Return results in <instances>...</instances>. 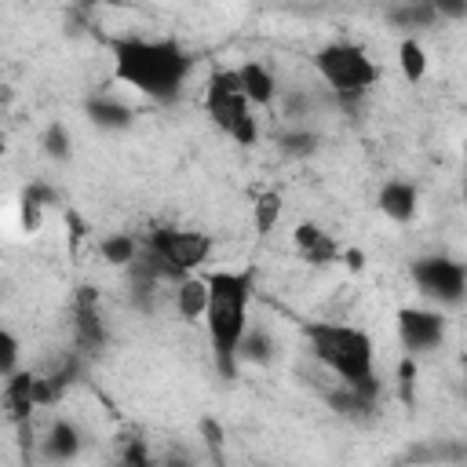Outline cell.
I'll return each mask as SVG.
<instances>
[{
	"label": "cell",
	"mask_w": 467,
	"mask_h": 467,
	"mask_svg": "<svg viewBox=\"0 0 467 467\" xmlns=\"http://www.w3.org/2000/svg\"><path fill=\"white\" fill-rule=\"evenodd\" d=\"M339 263L347 266V270H365V252L361 248H343V255H339Z\"/></svg>",
	"instance_id": "28"
},
{
	"label": "cell",
	"mask_w": 467,
	"mask_h": 467,
	"mask_svg": "<svg viewBox=\"0 0 467 467\" xmlns=\"http://www.w3.org/2000/svg\"><path fill=\"white\" fill-rule=\"evenodd\" d=\"M281 212H285L281 193H277V190H263V193L255 197V204H252V226H255V234H259V237L274 234L277 223H281Z\"/></svg>",
	"instance_id": "15"
},
{
	"label": "cell",
	"mask_w": 467,
	"mask_h": 467,
	"mask_svg": "<svg viewBox=\"0 0 467 467\" xmlns=\"http://www.w3.org/2000/svg\"><path fill=\"white\" fill-rule=\"evenodd\" d=\"M292 244H296L299 259L310 263V266H328V263H339V255H343V248L336 244V237L325 234L317 223H299L292 230Z\"/></svg>",
	"instance_id": "9"
},
{
	"label": "cell",
	"mask_w": 467,
	"mask_h": 467,
	"mask_svg": "<svg viewBox=\"0 0 467 467\" xmlns=\"http://www.w3.org/2000/svg\"><path fill=\"white\" fill-rule=\"evenodd\" d=\"M113 80L146 95L150 102H175L186 88V77L193 69L190 51L179 40H153V36H113Z\"/></svg>",
	"instance_id": "1"
},
{
	"label": "cell",
	"mask_w": 467,
	"mask_h": 467,
	"mask_svg": "<svg viewBox=\"0 0 467 467\" xmlns=\"http://www.w3.org/2000/svg\"><path fill=\"white\" fill-rule=\"evenodd\" d=\"M241 358L244 361H270V336L248 328L244 339H241Z\"/></svg>",
	"instance_id": "23"
},
{
	"label": "cell",
	"mask_w": 467,
	"mask_h": 467,
	"mask_svg": "<svg viewBox=\"0 0 467 467\" xmlns=\"http://www.w3.org/2000/svg\"><path fill=\"white\" fill-rule=\"evenodd\" d=\"M201 438L215 449V456H219V449H223V427H219V420H212V416H204L201 420Z\"/></svg>",
	"instance_id": "26"
},
{
	"label": "cell",
	"mask_w": 467,
	"mask_h": 467,
	"mask_svg": "<svg viewBox=\"0 0 467 467\" xmlns=\"http://www.w3.org/2000/svg\"><path fill=\"white\" fill-rule=\"evenodd\" d=\"M463 161H467V146H463Z\"/></svg>",
	"instance_id": "30"
},
{
	"label": "cell",
	"mask_w": 467,
	"mask_h": 467,
	"mask_svg": "<svg viewBox=\"0 0 467 467\" xmlns=\"http://www.w3.org/2000/svg\"><path fill=\"white\" fill-rule=\"evenodd\" d=\"M139 252H142V244H139L131 234H109V237L99 241V255H102V263H109V266H131Z\"/></svg>",
	"instance_id": "16"
},
{
	"label": "cell",
	"mask_w": 467,
	"mask_h": 467,
	"mask_svg": "<svg viewBox=\"0 0 467 467\" xmlns=\"http://www.w3.org/2000/svg\"><path fill=\"white\" fill-rule=\"evenodd\" d=\"M463 197H467V179H463Z\"/></svg>",
	"instance_id": "29"
},
{
	"label": "cell",
	"mask_w": 467,
	"mask_h": 467,
	"mask_svg": "<svg viewBox=\"0 0 467 467\" xmlns=\"http://www.w3.org/2000/svg\"><path fill=\"white\" fill-rule=\"evenodd\" d=\"M398 69H401V77H405L409 84H420V80L427 77V51H423L420 40L405 36V40L398 44Z\"/></svg>",
	"instance_id": "18"
},
{
	"label": "cell",
	"mask_w": 467,
	"mask_h": 467,
	"mask_svg": "<svg viewBox=\"0 0 467 467\" xmlns=\"http://www.w3.org/2000/svg\"><path fill=\"white\" fill-rule=\"evenodd\" d=\"M434 11L438 18H467V0H434Z\"/></svg>",
	"instance_id": "27"
},
{
	"label": "cell",
	"mask_w": 467,
	"mask_h": 467,
	"mask_svg": "<svg viewBox=\"0 0 467 467\" xmlns=\"http://www.w3.org/2000/svg\"><path fill=\"white\" fill-rule=\"evenodd\" d=\"M40 146H44V153H47V157H55V161H66V157H69V131H66V124L51 120V124L44 128V139H40Z\"/></svg>",
	"instance_id": "21"
},
{
	"label": "cell",
	"mask_w": 467,
	"mask_h": 467,
	"mask_svg": "<svg viewBox=\"0 0 467 467\" xmlns=\"http://www.w3.org/2000/svg\"><path fill=\"white\" fill-rule=\"evenodd\" d=\"M84 4H99V0H84Z\"/></svg>",
	"instance_id": "31"
},
{
	"label": "cell",
	"mask_w": 467,
	"mask_h": 467,
	"mask_svg": "<svg viewBox=\"0 0 467 467\" xmlns=\"http://www.w3.org/2000/svg\"><path fill=\"white\" fill-rule=\"evenodd\" d=\"M18 350H22L18 336H15L11 328H0V376H4V379H7L11 372H18Z\"/></svg>",
	"instance_id": "22"
},
{
	"label": "cell",
	"mask_w": 467,
	"mask_h": 467,
	"mask_svg": "<svg viewBox=\"0 0 467 467\" xmlns=\"http://www.w3.org/2000/svg\"><path fill=\"white\" fill-rule=\"evenodd\" d=\"M77 452H80V431L69 420H55L47 427V438H40V456L51 463H62V460H73Z\"/></svg>",
	"instance_id": "13"
},
{
	"label": "cell",
	"mask_w": 467,
	"mask_h": 467,
	"mask_svg": "<svg viewBox=\"0 0 467 467\" xmlns=\"http://www.w3.org/2000/svg\"><path fill=\"white\" fill-rule=\"evenodd\" d=\"M73 332H77V343L84 350H99L106 343V325L99 317V292L91 285L77 288V306H73Z\"/></svg>",
	"instance_id": "8"
},
{
	"label": "cell",
	"mask_w": 467,
	"mask_h": 467,
	"mask_svg": "<svg viewBox=\"0 0 467 467\" xmlns=\"http://www.w3.org/2000/svg\"><path fill=\"white\" fill-rule=\"evenodd\" d=\"M237 73H241V88H244L252 106H270L277 99V80H274V73L263 62L248 58V62L237 66Z\"/></svg>",
	"instance_id": "12"
},
{
	"label": "cell",
	"mask_w": 467,
	"mask_h": 467,
	"mask_svg": "<svg viewBox=\"0 0 467 467\" xmlns=\"http://www.w3.org/2000/svg\"><path fill=\"white\" fill-rule=\"evenodd\" d=\"M412 285L438 306H456L467 296V266L449 255H423L412 263Z\"/></svg>",
	"instance_id": "6"
},
{
	"label": "cell",
	"mask_w": 467,
	"mask_h": 467,
	"mask_svg": "<svg viewBox=\"0 0 467 467\" xmlns=\"http://www.w3.org/2000/svg\"><path fill=\"white\" fill-rule=\"evenodd\" d=\"M317 146H321V139L314 131H303V128H292L288 135H281V153L292 157V161H303V157L317 153Z\"/></svg>",
	"instance_id": "19"
},
{
	"label": "cell",
	"mask_w": 467,
	"mask_h": 467,
	"mask_svg": "<svg viewBox=\"0 0 467 467\" xmlns=\"http://www.w3.org/2000/svg\"><path fill=\"white\" fill-rule=\"evenodd\" d=\"M416 354H405L394 368V383H398V401L412 409V398H416Z\"/></svg>",
	"instance_id": "20"
},
{
	"label": "cell",
	"mask_w": 467,
	"mask_h": 467,
	"mask_svg": "<svg viewBox=\"0 0 467 467\" xmlns=\"http://www.w3.org/2000/svg\"><path fill=\"white\" fill-rule=\"evenodd\" d=\"M252 102L241 88V73L237 69H226V66H215L204 80V113L208 120L230 135L237 146H255L259 139V124L252 117Z\"/></svg>",
	"instance_id": "4"
},
{
	"label": "cell",
	"mask_w": 467,
	"mask_h": 467,
	"mask_svg": "<svg viewBox=\"0 0 467 467\" xmlns=\"http://www.w3.org/2000/svg\"><path fill=\"white\" fill-rule=\"evenodd\" d=\"M376 204H379V212H383L387 219H394V223H409V219L416 215L420 193H416V186H412L409 179H387V182L379 186Z\"/></svg>",
	"instance_id": "10"
},
{
	"label": "cell",
	"mask_w": 467,
	"mask_h": 467,
	"mask_svg": "<svg viewBox=\"0 0 467 467\" xmlns=\"http://www.w3.org/2000/svg\"><path fill=\"white\" fill-rule=\"evenodd\" d=\"M390 22L401 26V29H427L438 22V11H434V0H405L401 7L390 11Z\"/></svg>",
	"instance_id": "17"
},
{
	"label": "cell",
	"mask_w": 467,
	"mask_h": 467,
	"mask_svg": "<svg viewBox=\"0 0 467 467\" xmlns=\"http://www.w3.org/2000/svg\"><path fill=\"white\" fill-rule=\"evenodd\" d=\"M18 219H22V230H26V234H36V230H40V219H44V204H36L33 197H26V193H22Z\"/></svg>",
	"instance_id": "24"
},
{
	"label": "cell",
	"mask_w": 467,
	"mask_h": 467,
	"mask_svg": "<svg viewBox=\"0 0 467 467\" xmlns=\"http://www.w3.org/2000/svg\"><path fill=\"white\" fill-rule=\"evenodd\" d=\"M208 277L204 274H186V277H179L175 281V310H179V317L182 321H201L204 317V310H208Z\"/></svg>",
	"instance_id": "11"
},
{
	"label": "cell",
	"mask_w": 467,
	"mask_h": 467,
	"mask_svg": "<svg viewBox=\"0 0 467 467\" xmlns=\"http://www.w3.org/2000/svg\"><path fill=\"white\" fill-rule=\"evenodd\" d=\"M303 336L310 343V354L347 387L361 394H379L376 379V347L372 336L358 325H336V321H306Z\"/></svg>",
	"instance_id": "3"
},
{
	"label": "cell",
	"mask_w": 467,
	"mask_h": 467,
	"mask_svg": "<svg viewBox=\"0 0 467 467\" xmlns=\"http://www.w3.org/2000/svg\"><path fill=\"white\" fill-rule=\"evenodd\" d=\"M26 197H33L36 204H44V208H51V204H58V193L47 186V182H29L26 190H22Z\"/></svg>",
	"instance_id": "25"
},
{
	"label": "cell",
	"mask_w": 467,
	"mask_h": 467,
	"mask_svg": "<svg viewBox=\"0 0 467 467\" xmlns=\"http://www.w3.org/2000/svg\"><path fill=\"white\" fill-rule=\"evenodd\" d=\"M314 69L339 99H361L379 80V66L372 62V55L350 40H332V44L317 47Z\"/></svg>",
	"instance_id": "5"
},
{
	"label": "cell",
	"mask_w": 467,
	"mask_h": 467,
	"mask_svg": "<svg viewBox=\"0 0 467 467\" xmlns=\"http://www.w3.org/2000/svg\"><path fill=\"white\" fill-rule=\"evenodd\" d=\"M208 277V310H204V328L212 339V358L219 368V379L237 376L241 361V339L248 332V306L255 292V270H204Z\"/></svg>",
	"instance_id": "2"
},
{
	"label": "cell",
	"mask_w": 467,
	"mask_h": 467,
	"mask_svg": "<svg viewBox=\"0 0 467 467\" xmlns=\"http://www.w3.org/2000/svg\"><path fill=\"white\" fill-rule=\"evenodd\" d=\"M394 321L405 354H427L445 339V317L431 306H401Z\"/></svg>",
	"instance_id": "7"
},
{
	"label": "cell",
	"mask_w": 467,
	"mask_h": 467,
	"mask_svg": "<svg viewBox=\"0 0 467 467\" xmlns=\"http://www.w3.org/2000/svg\"><path fill=\"white\" fill-rule=\"evenodd\" d=\"M88 117H91L95 128H106V131H117V128H128L131 124V109L124 102H117L113 95L88 99Z\"/></svg>",
	"instance_id": "14"
}]
</instances>
